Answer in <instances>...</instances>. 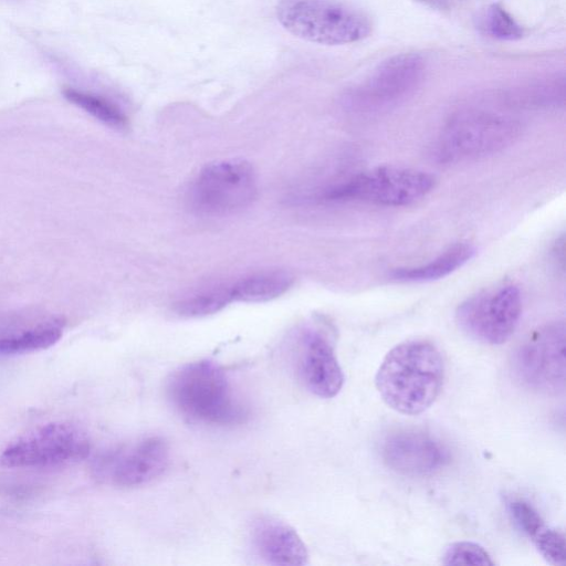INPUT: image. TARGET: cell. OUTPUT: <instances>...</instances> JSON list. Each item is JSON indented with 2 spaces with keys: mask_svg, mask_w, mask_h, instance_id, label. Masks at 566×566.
Returning a JSON list of instances; mask_svg holds the SVG:
<instances>
[{
  "mask_svg": "<svg viewBox=\"0 0 566 566\" xmlns=\"http://www.w3.org/2000/svg\"><path fill=\"white\" fill-rule=\"evenodd\" d=\"M258 177L244 159H227L203 167L192 180L187 200L202 216L222 217L248 208L258 196Z\"/></svg>",
  "mask_w": 566,
  "mask_h": 566,
  "instance_id": "6",
  "label": "cell"
},
{
  "mask_svg": "<svg viewBox=\"0 0 566 566\" xmlns=\"http://www.w3.org/2000/svg\"><path fill=\"white\" fill-rule=\"evenodd\" d=\"M381 458L389 469L417 476L439 470L447 460V453L438 441L424 432L399 430L382 441Z\"/></svg>",
  "mask_w": 566,
  "mask_h": 566,
  "instance_id": "13",
  "label": "cell"
},
{
  "mask_svg": "<svg viewBox=\"0 0 566 566\" xmlns=\"http://www.w3.org/2000/svg\"><path fill=\"white\" fill-rule=\"evenodd\" d=\"M169 447L159 436L144 438L128 448L101 455L94 470L96 475L114 485L135 488L159 478L169 464Z\"/></svg>",
  "mask_w": 566,
  "mask_h": 566,
  "instance_id": "11",
  "label": "cell"
},
{
  "mask_svg": "<svg viewBox=\"0 0 566 566\" xmlns=\"http://www.w3.org/2000/svg\"><path fill=\"white\" fill-rule=\"evenodd\" d=\"M294 276L284 270H266L250 274L231 285L233 301L266 302L284 294Z\"/></svg>",
  "mask_w": 566,
  "mask_h": 566,
  "instance_id": "17",
  "label": "cell"
},
{
  "mask_svg": "<svg viewBox=\"0 0 566 566\" xmlns=\"http://www.w3.org/2000/svg\"><path fill=\"white\" fill-rule=\"evenodd\" d=\"M439 348L424 339H409L392 347L375 376L384 402L397 412L416 416L438 398L444 380Z\"/></svg>",
  "mask_w": 566,
  "mask_h": 566,
  "instance_id": "1",
  "label": "cell"
},
{
  "mask_svg": "<svg viewBox=\"0 0 566 566\" xmlns=\"http://www.w3.org/2000/svg\"><path fill=\"white\" fill-rule=\"evenodd\" d=\"M443 565H494L491 555L473 542H455L446 547L441 556Z\"/></svg>",
  "mask_w": 566,
  "mask_h": 566,
  "instance_id": "21",
  "label": "cell"
},
{
  "mask_svg": "<svg viewBox=\"0 0 566 566\" xmlns=\"http://www.w3.org/2000/svg\"><path fill=\"white\" fill-rule=\"evenodd\" d=\"M521 123L489 108H468L454 114L442 128L436 155L442 163H458L493 155L520 136Z\"/></svg>",
  "mask_w": 566,
  "mask_h": 566,
  "instance_id": "4",
  "label": "cell"
},
{
  "mask_svg": "<svg viewBox=\"0 0 566 566\" xmlns=\"http://www.w3.org/2000/svg\"><path fill=\"white\" fill-rule=\"evenodd\" d=\"M90 451V438L81 427L56 421L18 438L3 450L0 461L9 468L49 469L82 461Z\"/></svg>",
  "mask_w": 566,
  "mask_h": 566,
  "instance_id": "8",
  "label": "cell"
},
{
  "mask_svg": "<svg viewBox=\"0 0 566 566\" xmlns=\"http://www.w3.org/2000/svg\"><path fill=\"white\" fill-rule=\"evenodd\" d=\"M426 61L418 53H400L380 62L344 97L345 107L357 114L381 113L410 97L421 85Z\"/></svg>",
  "mask_w": 566,
  "mask_h": 566,
  "instance_id": "7",
  "label": "cell"
},
{
  "mask_svg": "<svg viewBox=\"0 0 566 566\" xmlns=\"http://www.w3.org/2000/svg\"><path fill=\"white\" fill-rule=\"evenodd\" d=\"M507 509L517 528L531 541L547 526L538 511L525 500H511Z\"/></svg>",
  "mask_w": 566,
  "mask_h": 566,
  "instance_id": "23",
  "label": "cell"
},
{
  "mask_svg": "<svg viewBox=\"0 0 566 566\" xmlns=\"http://www.w3.org/2000/svg\"><path fill=\"white\" fill-rule=\"evenodd\" d=\"M232 301L231 286L223 285L185 297L174 308L182 317H203L219 312Z\"/></svg>",
  "mask_w": 566,
  "mask_h": 566,
  "instance_id": "19",
  "label": "cell"
},
{
  "mask_svg": "<svg viewBox=\"0 0 566 566\" xmlns=\"http://www.w3.org/2000/svg\"><path fill=\"white\" fill-rule=\"evenodd\" d=\"M532 542L547 563L554 566L565 565L566 544L563 531L546 526L532 539Z\"/></svg>",
  "mask_w": 566,
  "mask_h": 566,
  "instance_id": "22",
  "label": "cell"
},
{
  "mask_svg": "<svg viewBox=\"0 0 566 566\" xmlns=\"http://www.w3.org/2000/svg\"><path fill=\"white\" fill-rule=\"evenodd\" d=\"M429 172L401 167L382 166L361 171L326 188V201H361L385 207H402L426 197L434 187Z\"/></svg>",
  "mask_w": 566,
  "mask_h": 566,
  "instance_id": "5",
  "label": "cell"
},
{
  "mask_svg": "<svg viewBox=\"0 0 566 566\" xmlns=\"http://www.w3.org/2000/svg\"><path fill=\"white\" fill-rule=\"evenodd\" d=\"M553 260L558 269L564 271V263H565V240L564 235H560L554 243V247L552 249Z\"/></svg>",
  "mask_w": 566,
  "mask_h": 566,
  "instance_id": "24",
  "label": "cell"
},
{
  "mask_svg": "<svg viewBox=\"0 0 566 566\" xmlns=\"http://www.w3.org/2000/svg\"><path fill=\"white\" fill-rule=\"evenodd\" d=\"M474 254L475 248L473 244L458 242L424 264L395 269L390 276L399 282L411 283L439 280L464 265Z\"/></svg>",
  "mask_w": 566,
  "mask_h": 566,
  "instance_id": "15",
  "label": "cell"
},
{
  "mask_svg": "<svg viewBox=\"0 0 566 566\" xmlns=\"http://www.w3.org/2000/svg\"><path fill=\"white\" fill-rule=\"evenodd\" d=\"M276 18L293 35L318 44L342 45L369 36V17L339 0H280Z\"/></svg>",
  "mask_w": 566,
  "mask_h": 566,
  "instance_id": "3",
  "label": "cell"
},
{
  "mask_svg": "<svg viewBox=\"0 0 566 566\" xmlns=\"http://www.w3.org/2000/svg\"><path fill=\"white\" fill-rule=\"evenodd\" d=\"M476 28L482 34L500 41H516L524 35L522 25L497 3H492L480 12Z\"/></svg>",
  "mask_w": 566,
  "mask_h": 566,
  "instance_id": "18",
  "label": "cell"
},
{
  "mask_svg": "<svg viewBox=\"0 0 566 566\" xmlns=\"http://www.w3.org/2000/svg\"><path fill=\"white\" fill-rule=\"evenodd\" d=\"M522 314V297L517 286L502 284L482 290L459 304L455 321L472 339L501 345L514 334Z\"/></svg>",
  "mask_w": 566,
  "mask_h": 566,
  "instance_id": "9",
  "label": "cell"
},
{
  "mask_svg": "<svg viewBox=\"0 0 566 566\" xmlns=\"http://www.w3.org/2000/svg\"><path fill=\"white\" fill-rule=\"evenodd\" d=\"M251 539L259 556L276 566H300L307 564V548L286 522L271 515L255 517L251 525Z\"/></svg>",
  "mask_w": 566,
  "mask_h": 566,
  "instance_id": "14",
  "label": "cell"
},
{
  "mask_svg": "<svg viewBox=\"0 0 566 566\" xmlns=\"http://www.w3.org/2000/svg\"><path fill=\"white\" fill-rule=\"evenodd\" d=\"M296 369L306 389L319 398H333L343 388L344 374L334 345L321 329L308 328L301 335Z\"/></svg>",
  "mask_w": 566,
  "mask_h": 566,
  "instance_id": "12",
  "label": "cell"
},
{
  "mask_svg": "<svg viewBox=\"0 0 566 566\" xmlns=\"http://www.w3.org/2000/svg\"><path fill=\"white\" fill-rule=\"evenodd\" d=\"M167 396L182 416L196 422L227 426L245 417L226 371L209 359L191 361L172 371L167 380Z\"/></svg>",
  "mask_w": 566,
  "mask_h": 566,
  "instance_id": "2",
  "label": "cell"
},
{
  "mask_svg": "<svg viewBox=\"0 0 566 566\" xmlns=\"http://www.w3.org/2000/svg\"><path fill=\"white\" fill-rule=\"evenodd\" d=\"M65 98L94 116L99 122L113 127L124 128L127 125L125 114L112 102L91 93L66 88L63 92Z\"/></svg>",
  "mask_w": 566,
  "mask_h": 566,
  "instance_id": "20",
  "label": "cell"
},
{
  "mask_svg": "<svg viewBox=\"0 0 566 566\" xmlns=\"http://www.w3.org/2000/svg\"><path fill=\"white\" fill-rule=\"evenodd\" d=\"M63 328V321L52 317L0 334V355L27 354L51 347L62 337Z\"/></svg>",
  "mask_w": 566,
  "mask_h": 566,
  "instance_id": "16",
  "label": "cell"
},
{
  "mask_svg": "<svg viewBox=\"0 0 566 566\" xmlns=\"http://www.w3.org/2000/svg\"><path fill=\"white\" fill-rule=\"evenodd\" d=\"M417 2L437 10H447L450 9L454 1L457 0H416Z\"/></svg>",
  "mask_w": 566,
  "mask_h": 566,
  "instance_id": "25",
  "label": "cell"
},
{
  "mask_svg": "<svg viewBox=\"0 0 566 566\" xmlns=\"http://www.w3.org/2000/svg\"><path fill=\"white\" fill-rule=\"evenodd\" d=\"M564 322L543 325L531 333L516 348L512 368L525 387L539 392H558L565 388Z\"/></svg>",
  "mask_w": 566,
  "mask_h": 566,
  "instance_id": "10",
  "label": "cell"
}]
</instances>
